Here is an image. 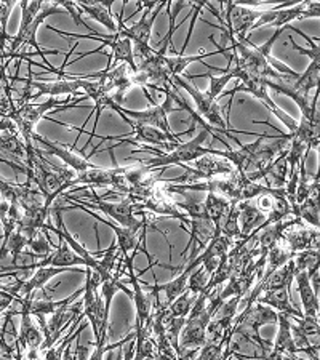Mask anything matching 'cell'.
Returning <instances> with one entry per match:
<instances>
[{"instance_id": "obj_1", "label": "cell", "mask_w": 320, "mask_h": 360, "mask_svg": "<svg viewBox=\"0 0 320 360\" xmlns=\"http://www.w3.org/2000/svg\"><path fill=\"white\" fill-rule=\"evenodd\" d=\"M63 197L68 202H75L87 208L91 207L95 208V210H101L104 214H108L113 221L122 226V228H128L139 232L146 224L153 226L154 221V219H149V212H144L139 203H135L133 200L127 199V197L120 202L103 200L95 194H84V197L63 194Z\"/></svg>"}, {"instance_id": "obj_2", "label": "cell", "mask_w": 320, "mask_h": 360, "mask_svg": "<svg viewBox=\"0 0 320 360\" xmlns=\"http://www.w3.org/2000/svg\"><path fill=\"white\" fill-rule=\"evenodd\" d=\"M124 7L125 4L122 5V10L119 13V25H117V32L122 37H127L132 40L133 44V55H135L136 60H143L149 55L154 53V49L149 45L151 40V32H153V26L155 22L157 15L160 13L162 8L167 7V2H139L138 7L144 8L141 20L130 27H125V22L122 20V15H124Z\"/></svg>"}, {"instance_id": "obj_3", "label": "cell", "mask_w": 320, "mask_h": 360, "mask_svg": "<svg viewBox=\"0 0 320 360\" xmlns=\"http://www.w3.org/2000/svg\"><path fill=\"white\" fill-rule=\"evenodd\" d=\"M208 136H212L210 133H208L207 130H202L199 135H197L196 138H192L191 141L178 144L177 148L168 150V153L143 146L141 150H148V153L154 154L153 159L144 160L143 164L149 167L151 170H160V168H167L170 165H183V164H186V162H194L197 159L203 158V155H218L219 158V150L203 146V143L207 141Z\"/></svg>"}, {"instance_id": "obj_4", "label": "cell", "mask_w": 320, "mask_h": 360, "mask_svg": "<svg viewBox=\"0 0 320 360\" xmlns=\"http://www.w3.org/2000/svg\"><path fill=\"white\" fill-rule=\"evenodd\" d=\"M89 96L79 98L74 103L68 104L71 98H66V100H58V98H49L45 103L40 104H32L27 103L23 108L15 109L13 112L10 114V119L16 124V129H18L20 136L25 141V146H32L34 143V136H36V127L40 120L45 117V114L49 111H53V109H58V111H66V109L71 108H77L79 103H82L87 100Z\"/></svg>"}, {"instance_id": "obj_5", "label": "cell", "mask_w": 320, "mask_h": 360, "mask_svg": "<svg viewBox=\"0 0 320 360\" xmlns=\"http://www.w3.org/2000/svg\"><path fill=\"white\" fill-rule=\"evenodd\" d=\"M71 203L72 208H79V210H82L85 213H89L90 217H93L96 219V221H101L106 226H109L110 229L114 231L115 234V242H117V247H119V252L124 255V261H125V266H127V272L130 277H135V266H133V258L136 257V253L141 250L143 253L148 255V258H151L149 252L144 247V242H146V234H148V228H153L151 224H146L144 228L141 229V237H139L138 240V231H133V229H128V228H122V226L114 224L113 221H109V219H104L101 217H98L95 212H91L90 208H87L84 205H79V203L75 202H69Z\"/></svg>"}, {"instance_id": "obj_6", "label": "cell", "mask_w": 320, "mask_h": 360, "mask_svg": "<svg viewBox=\"0 0 320 360\" xmlns=\"http://www.w3.org/2000/svg\"><path fill=\"white\" fill-rule=\"evenodd\" d=\"M238 80H241V85H236L234 89H232L231 91H224L223 95H231V101H229V108L228 111L231 109V104L234 103V95L237 91H247L250 93V95H253L256 100H260L261 103L264 104V106L269 109L271 114H274L276 117L282 122L285 129L288 130V135H293V133L296 131V129H298V122H296L292 115H288L287 112L283 111V109H281L277 106V104L272 101V98L269 96V91H267V84L264 79H260V77H253V75H250L247 71L243 72L241 77H238Z\"/></svg>"}, {"instance_id": "obj_7", "label": "cell", "mask_w": 320, "mask_h": 360, "mask_svg": "<svg viewBox=\"0 0 320 360\" xmlns=\"http://www.w3.org/2000/svg\"><path fill=\"white\" fill-rule=\"evenodd\" d=\"M172 80H173V84L178 86V89H183L192 98V101H194L197 111H199V115H200V117L205 119L208 125H210V124L217 125L218 130L223 131L226 138L232 139V141L238 144V146H243V144L238 141L236 136L231 135V131L228 130V125H226V122L223 120V115H221V109L218 106L217 100H213V98L208 96L205 91L196 89V86L192 85L188 79L183 77V75L173 77Z\"/></svg>"}, {"instance_id": "obj_8", "label": "cell", "mask_w": 320, "mask_h": 360, "mask_svg": "<svg viewBox=\"0 0 320 360\" xmlns=\"http://www.w3.org/2000/svg\"><path fill=\"white\" fill-rule=\"evenodd\" d=\"M55 31L56 34H60L63 37H69V39H95L103 42V49L109 46L110 51H113V60H109L108 66H117L120 65H127L132 69V72H136V61H135V55H133V44L130 39L122 37L120 34H98L93 32L89 34V36H84V34H75V32H64V31H58L53 26H45Z\"/></svg>"}, {"instance_id": "obj_9", "label": "cell", "mask_w": 320, "mask_h": 360, "mask_svg": "<svg viewBox=\"0 0 320 360\" xmlns=\"http://www.w3.org/2000/svg\"><path fill=\"white\" fill-rule=\"evenodd\" d=\"M106 153L113 155L114 168H101L96 167L93 170H89L85 173H80L77 178L72 181V186L75 184H84L91 186V188H110L115 194H124L127 197L128 194V184L125 181V172L127 167H119L114 158V149H104Z\"/></svg>"}, {"instance_id": "obj_10", "label": "cell", "mask_w": 320, "mask_h": 360, "mask_svg": "<svg viewBox=\"0 0 320 360\" xmlns=\"http://www.w3.org/2000/svg\"><path fill=\"white\" fill-rule=\"evenodd\" d=\"M184 168V175L174 179H167L172 184H192L200 181V179H213L215 176L226 175L229 176L236 172L234 165L229 160L221 159L218 155H203V158L194 160V165H181Z\"/></svg>"}, {"instance_id": "obj_11", "label": "cell", "mask_w": 320, "mask_h": 360, "mask_svg": "<svg viewBox=\"0 0 320 360\" xmlns=\"http://www.w3.org/2000/svg\"><path fill=\"white\" fill-rule=\"evenodd\" d=\"M132 69L127 65H117V66H108L101 72H91L87 75H79L80 79L91 80L95 79L104 90H106L114 103L122 106L125 101V95L128 90L133 86L132 82Z\"/></svg>"}, {"instance_id": "obj_12", "label": "cell", "mask_w": 320, "mask_h": 360, "mask_svg": "<svg viewBox=\"0 0 320 360\" xmlns=\"http://www.w3.org/2000/svg\"><path fill=\"white\" fill-rule=\"evenodd\" d=\"M84 301H79L75 304H66L58 309L53 316L50 317V321L45 323V316H37L39 319V325L42 327L44 332V342L40 346V352H44L50 347H53L56 345L60 335L66 330V327L71 322L77 321V319L84 314Z\"/></svg>"}, {"instance_id": "obj_13", "label": "cell", "mask_w": 320, "mask_h": 360, "mask_svg": "<svg viewBox=\"0 0 320 360\" xmlns=\"http://www.w3.org/2000/svg\"><path fill=\"white\" fill-rule=\"evenodd\" d=\"M173 86V85H172ZM172 86L170 89L164 90L165 93V101L162 104H155V106H151L146 111H132V109L122 108V115H127L133 124H143L154 127V129L167 133V135H173L170 130V124H168V114L174 111H181L177 104H174L172 98Z\"/></svg>"}, {"instance_id": "obj_14", "label": "cell", "mask_w": 320, "mask_h": 360, "mask_svg": "<svg viewBox=\"0 0 320 360\" xmlns=\"http://www.w3.org/2000/svg\"><path fill=\"white\" fill-rule=\"evenodd\" d=\"M133 131L130 135H122V136H100V141H120L110 149H115L120 144H157V146H164L167 149L177 148L178 144H181L179 138L177 135H167V133L154 129V127L143 125V124H135L132 127Z\"/></svg>"}, {"instance_id": "obj_15", "label": "cell", "mask_w": 320, "mask_h": 360, "mask_svg": "<svg viewBox=\"0 0 320 360\" xmlns=\"http://www.w3.org/2000/svg\"><path fill=\"white\" fill-rule=\"evenodd\" d=\"M77 266H84L85 261L79 257L77 253H74L66 242L60 239V247H58L53 253H50L49 257H45L39 261V263L27 264V266H10V268H4L5 272H15V271H37L42 268H66L72 269L77 268Z\"/></svg>"}, {"instance_id": "obj_16", "label": "cell", "mask_w": 320, "mask_h": 360, "mask_svg": "<svg viewBox=\"0 0 320 360\" xmlns=\"http://www.w3.org/2000/svg\"><path fill=\"white\" fill-rule=\"evenodd\" d=\"M0 162L13 167L15 172L29 175L27 150L18 131L0 133Z\"/></svg>"}, {"instance_id": "obj_17", "label": "cell", "mask_w": 320, "mask_h": 360, "mask_svg": "<svg viewBox=\"0 0 320 360\" xmlns=\"http://www.w3.org/2000/svg\"><path fill=\"white\" fill-rule=\"evenodd\" d=\"M79 77V75H77ZM85 95L93 100L95 103V112H96V119H95V124H93V131L90 133V141L91 139L96 136V127H98V122H100L101 114L106 111V109H110V111L117 112L122 119H124L125 124H128L130 127H133L135 124L127 117V115H122V106H119L117 103H114L113 98H110L109 93L103 89V86L96 82V80H87L84 79V89Z\"/></svg>"}, {"instance_id": "obj_18", "label": "cell", "mask_w": 320, "mask_h": 360, "mask_svg": "<svg viewBox=\"0 0 320 360\" xmlns=\"http://www.w3.org/2000/svg\"><path fill=\"white\" fill-rule=\"evenodd\" d=\"M68 271H77V269L75 268H72V269H66V268L37 269L36 274H34L31 278H27V281H25V278H18V281L15 282V285L5 287V293L13 296L15 300L27 298V296L36 293L37 290H44L45 283H49L55 276L63 274V272H68Z\"/></svg>"}, {"instance_id": "obj_19", "label": "cell", "mask_w": 320, "mask_h": 360, "mask_svg": "<svg viewBox=\"0 0 320 360\" xmlns=\"http://www.w3.org/2000/svg\"><path fill=\"white\" fill-rule=\"evenodd\" d=\"M16 80H23V82L31 85V89L37 90V93L31 100H37L42 95H49L50 98H58L63 95H79V90L84 89V79L77 77V75H71L69 79L55 80V82H39V80H32L31 77Z\"/></svg>"}, {"instance_id": "obj_20", "label": "cell", "mask_w": 320, "mask_h": 360, "mask_svg": "<svg viewBox=\"0 0 320 360\" xmlns=\"http://www.w3.org/2000/svg\"><path fill=\"white\" fill-rule=\"evenodd\" d=\"M191 228V239L186 245V250L181 253V257H184L186 252L191 250V257L188 258L189 261H194L197 258V255H200L203 252V248L208 245V242L213 239L215 232V224L210 221V219H189L188 224Z\"/></svg>"}, {"instance_id": "obj_21", "label": "cell", "mask_w": 320, "mask_h": 360, "mask_svg": "<svg viewBox=\"0 0 320 360\" xmlns=\"http://www.w3.org/2000/svg\"><path fill=\"white\" fill-rule=\"evenodd\" d=\"M159 264V261H154V263H151L148 266V269L154 268V266ZM148 269L144 271H139V274H136L135 277H130L128 278V283H132L133 287V304L136 307V319H135V323L138 325H146L153 322V314H154V303L151 301V296L153 295H148L143 292L141 288V282H139V276L143 274V272H146Z\"/></svg>"}, {"instance_id": "obj_22", "label": "cell", "mask_w": 320, "mask_h": 360, "mask_svg": "<svg viewBox=\"0 0 320 360\" xmlns=\"http://www.w3.org/2000/svg\"><path fill=\"white\" fill-rule=\"evenodd\" d=\"M34 141L42 143L44 146L49 149V153L56 155V158H60L64 162V165L71 168V170L77 173V175H80V173L89 172V170H93V168H96V165L90 164V160L84 158V155L75 154V153H72V150H69L64 146H61V144H56L53 141H50L49 138L37 135V133H36V136H34Z\"/></svg>"}, {"instance_id": "obj_23", "label": "cell", "mask_w": 320, "mask_h": 360, "mask_svg": "<svg viewBox=\"0 0 320 360\" xmlns=\"http://www.w3.org/2000/svg\"><path fill=\"white\" fill-rule=\"evenodd\" d=\"M295 281V261H288L281 269L276 271L267 281H258L250 295H253L255 300H258L263 293L277 292L282 288H292V282Z\"/></svg>"}, {"instance_id": "obj_24", "label": "cell", "mask_w": 320, "mask_h": 360, "mask_svg": "<svg viewBox=\"0 0 320 360\" xmlns=\"http://www.w3.org/2000/svg\"><path fill=\"white\" fill-rule=\"evenodd\" d=\"M293 207V217L305 219L314 229L320 231V179H312V193L307 199Z\"/></svg>"}, {"instance_id": "obj_25", "label": "cell", "mask_w": 320, "mask_h": 360, "mask_svg": "<svg viewBox=\"0 0 320 360\" xmlns=\"http://www.w3.org/2000/svg\"><path fill=\"white\" fill-rule=\"evenodd\" d=\"M49 213H50V208L45 205L23 212L21 221L18 224V231L29 242L34 240L37 237V234H40V232L45 229L46 219H49Z\"/></svg>"}, {"instance_id": "obj_26", "label": "cell", "mask_w": 320, "mask_h": 360, "mask_svg": "<svg viewBox=\"0 0 320 360\" xmlns=\"http://www.w3.org/2000/svg\"><path fill=\"white\" fill-rule=\"evenodd\" d=\"M256 303L269 306L276 312H279V314H287L293 319L305 317L301 309H296V307L292 304V301H290V288H282V290H277V292L263 293L258 300H256Z\"/></svg>"}, {"instance_id": "obj_27", "label": "cell", "mask_w": 320, "mask_h": 360, "mask_svg": "<svg viewBox=\"0 0 320 360\" xmlns=\"http://www.w3.org/2000/svg\"><path fill=\"white\" fill-rule=\"evenodd\" d=\"M293 253L305 252V250L320 248V231L314 229H300V231H287L282 240Z\"/></svg>"}, {"instance_id": "obj_28", "label": "cell", "mask_w": 320, "mask_h": 360, "mask_svg": "<svg viewBox=\"0 0 320 360\" xmlns=\"http://www.w3.org/2000/svg\"><path fill=\"white\" fill-rule=\"evenodd\" d=\"M288 179V149L285 148L269 167L264 168L263 181L267 188L283 189Z\"/></svg>"}, {"instance_id": "obj_29", "label": "cell", "mask_w": 320, "mask_h": 360, "mask_svg": "<svg viewBox=\"0 0 320 360\" xmlns=\"http://www.w3.org/2000/svg\"><path fill=\"white\" fill-rule=\"evenodd\" d=\"M295 281L298 283L302 314H305V317H317L320 303L316 292H314L311 277L307 276V272H295Z\"/></svg>"}, {"instance_id": "obj_30", "label": "cell", "mask_w": 320, "mask_h": 360, "mask_svg": "<svg viewBox=\"0 0 320 360\" xmlns=\"http://www.w3.org/2000/svg\"><path fill=\"white\" fill-rule=\"evenodd\" d=\"M79 11H84L87 16L91 20H95L108 27L113 34H117V25L113 20V15H110V7H113V2H95V4H87V2H75Z\"/></svg>"}, {"instance_id": "obj_31", "label": "cell", "mask_w": 320, "mask_h": 360, "mask_svg": "<svg viewBox=\"0 0 320 360\" xmlns=\"http://www.w3.org/2000/svg\"><path fill=\"white\" fill-rule=\"evenodd\" d=\"M277 325H279V332H277L274 347H272V352L274 354H298V349H296V345L293 340L290 316L279 314Z\"/></svg>"}, {"instance_id": "obj_32", "label": "cell", "mask_w": 320, "mask_h": 360, "mask_svg": "<svg viewBox=\"0 0 320 360\" xmlns=\"http://www.w3.org/2000/svg\"><path fill=\"white\" fill-rule=\"evenodd\" d=\"M20 341L21 347L27 349H40L44 342V335L40 330L32 323V316L27 312H21V328H20Z\"/></svg>"}, {"instance_id": "obj_33", "label": "cell", "mask_w": 320, "mask_h": 360, "mask_svg": "<svg viewBox=\"0 0 320 360\" xmlns=\"http://www.w3.org/2000/svg\"><path fill=\"white\" fill-rule=\"evenodd\" d=\"M203 203H205L208 219H210V221L215 224V229H217V232H221V226H223L224 218L228 217V213H229L231 200H228L226 197L218 195V194H207Z\"/></svg>"}, {"instance_id": "obj_34", "label": "cell", "mask_w": 320, "mask_h": 360, "mask_svg": "<svg viewBox=\"0 0 320 360\" xmlns=\"http://www.w3.org/2000/svg\"><path fill=\"white\" fill-rule=\"evenodd\" d=\"M237 207L242 237L250 236L256 229V226L260 228V226L266 221V214L263 212H260L256 205H252L250 202H241Z\"/></svg>"}, {"instance_id": "obj_35", "label": "cell", "mask_w": 320, "mask_h": 360, "mask_svg": "<svg viewBox=\"0 0 320 360\" xmlns=\"http://www.w3.org/2000/svg\"><path fill=\"white\" fill-rule=\"evenodd\" d=\"M295 255L292 250H290L287 245H283L281 242L277 247H274L271 250L269 253H267V258H266V269H264V274L261 277V281H267L272 274H274L276 271H279L288 263V261H292L295 258Z\"/></svg>"}, {"instance_id": "obj_36", "label": "cell", "mask_w": 320, "mask_h": 360, "mask_svg": "<svg viewBox=\"0 0 320 360\" xmlns=\"http://www.w3.org/2000/svg\"><path fill=\"white\" fill-rule=\"evenodd\" d=\"M218 51H202V53L199 55H194V56H186V55H167L164 56V63L167 66V71L168 74H170V77H178V75H181L186 68H188L189 65H192V63H197V61H202L203 58H208V56H213L217 55Z\"/></svg>"}, {"instance_id": "obj_37", "label": "cell", "mask_w": 320, "mask_h": 360, "mask_svg": "<svg viewBox=\"0 0 320 360\" xmlns=\"http://www.w3.org/2000/svg\"><path fill=\"white\" fill-rule=\"evenodd\" d=\"M186 7H191V2H167V15H168V31L164 36V39L160 40L159 44V50H155V53L159 56H167V50L172 46V37L174 31H177V15Z\"/></svg>"}, {"instance_id": "obj_38", "label": "cell", "mask_w": 320, "mask_h": 360, "mask_svg": "<svg viewBox=\"0 0 320 360\" xmlns=\"http://www.w3.org/2000/svg\"><path fill=\"white\" fill-rule=\"evenodd\" d=\"M295 272H307V276L311 277L320 271V248L314 250H305V252H300L295 255Z\"/></svg>"}, {"instance_id": "obj_39", "label": "cell", "mask_w": 320, "mask_h": 360, "mask_svg": "<svg viewBox=\"0 0 320 360\" xmlns=\"http://www.w3.org/2000/svg\"><path fill=\"white\" fill-rule=\"evenodd\" d=\"M192 274L191 271L184 269L181 274H179L177 278H173L168 283H164V285H160V283H157L154 285L157 290H162V292H165L167 296V306H170L174 300L178 298V296H181L186 290H188V278Z\"/></svg>"}, {"instance_id": "obj_40", "label": "cell", "mask_w": 320, "mask_h": 360, "mask_svg": "<svg viewBox=\"0 0 320 360\" xmlns=\"http://www.w3.org/2000/svg\"><path fill=\"white\" fill-rule=\"evenodd\" d=\"M197 298H199V295L189 292V290H186V292L178 296L177 300L173 301V303L167 307V317H183V319H188V316L191 314L192 307H194Z\"/></svg>"}, {"instance_id": "obj_41", "label": "cell", "mask_w": 320, "mask_h": 360, "mask_svg": "<svg viewBox=\"0 0 320 360\" xmlns=\"http://www.w3.org/2000/svg\"><path fill=\"white\" fill-rule=\"evenodd\" d=\"M231 336H232V327L223 335V338H219V340L208 338L205 346L200 349L197 360H218L221 357V354H223L226 345H228Z\"/></svg>"}, {"instance_id": "obj_42", "label": "cell", "mask_w": 320, "mask_h": 360, "mask_svg": "<svg viewBox=\"0 0 320 360\" xmlns=\"http://www.w3.org/2000/svg\"><path fill=\"white\" fill-rule=\"evenodd\" d=\"M238 203L231 202V208L228 217L224 218L223 226H221V234L229 237L232 240H241L243 239L241 226H238Z\"/></svg>"}, {"instance_id": "obj_43", "label": "cell", "mask_w": 320, "mask_h": 360, "mask_svg": "<svg viewBox=\"0 0 320 360\" xmlns=\"http://www.w3.org/2000/svg\"><path fill=\"white\" fill-rule=\"evenodd\" d=\"M27 243H29V240L21 234L18 229H16L13 234L10 236L7 245H4L2 248H0V259H2L7 253H11V257H13V266H16L20 255L25 252V247H27Z\"/></svg>"}, {"instance_id": "obj_44", "label": "cell", "mask_w": 320, "mask_h": 360, "mask_svg": "<svg viewBox=\"0 0 320 360\" xmlns=\"http://www.w3.org/2000/svg\"><path fill=\"white\" fill-rule=\"evenodd\" d=\"M207 77H210V86H208V90L205 91L208 96L213 98V100H218V98L223 95V90L224 86L228 85L232 79H236V71H234V66L231 65L226 71H223V75H219V77H212L210 74H205Z\"/></svg>"}, {"instance_id": "obj_45", "label": "cell", "mask_w": 320, "mask_h": 360, "mask_svg": "<svg viewBox=\"0 0 320 360\" xmlns=\"http://www.w3.org/2000/svg\"><path fill=\"white\" fill-rule=\"evenodd\" d=\"M290 29H293V31H296L300 34V36L302 37V39H306L307 40V44H309V49H302V46H300V45H296L295 44V40L292 39V37H288V40H290V44H292V46L293 49L298 51V53H301V55H306V56H309V60H311V63H316V65H320V39H316L317 40V44L314 42V39L311 37V36H307V34H305L301 31V29H298V27H293V26H288Z\"/></svg>"}, {"instance_id": "obj_46", "label": "cell", "mask_w": 320, "mask_h": 360, "mask_svg": "<svg viewBox=\"0 0 320 360\" xmlns=\"http://www.w3.org/2000/svg\"><path fill=\"white\" fill-rule=\"evenodd\" d=\"M15 5L16 2H0V55H2V58L7 53V44L10 40V36L7 34V25Z\"/></svg>"}, {"instance_id": "obj_47", "label": "cell", "mask_w": 320, "mask_h": 360, "mask_svg": "<svg viewBox=\"0 0 320 360\" xmlns=\"http://www.w3.org/2000/svg\"><path fill=\"white\" fill-rule=\"evenodd\" d=\"M186 322H188V319H183V317H167L165 316V333L168 336V340H170L174 352L178 354L179 351V336H181V332L184 328Z\"/></svg>"}, {"instance_id": "obj_48", "label": "cell", "mask_w": 320, "mask_h": 360, "mask_svg": "<svg viewBox=\"0 0 320 360\" xmlns=\"http://www.w3.org/2000/svg\"><path fill=\"white\" fill-rule=\"evenodd\" d=\"M20 7H21V25H20L18 32H23L26 31L27 26L37 18V15L44 7V2H20Z\"/></svg>"}, {"instance_id": "obj_49", "label": "cell", "mask_w": 320, "mask_h": 360, "mask_svg": "<svg viewBox=\"0 0 320 360\" xmlns=\"http://www.w3.org/2000/svg\"><path fill=\"white\" fill-rule=\"evenodd\" d=\"M208 281H210V274H208L203 266H199V269L192 272L188 278V290L196 295H200L205 292Z\"/></svg>"}, {"instance_id": "obj_50", "label": "cell", "mask_w": 320, "mask_h": 360, "mask_svg": "<svg viewBox=\"0 0 320 360\" xmlns=\"http://www.w3.org/2000/svg\"><path fill=\"white\" fill-rule=\"evenodd\" d=\"M51 245H53V243H51L49 236H45L44 231L40 232V234H37L36 239L27 243V247L32 248L34 257H37V258H45V257H49L50 253H53L51 252Z\"/></svg>"}, {"instance_id": "obj_51", "label": "cell", "mask_w": 320, "mask_h": 360, "mask_svg": "<svg viewBox=\"0 0 320 360\" xmlns=\"http://www.w3.org/2000/svg\"><path fill=\"white\" fill-rule=\"evenodd\" d=\"M279 195H274V194H261L256 197V208H258L260 212H263L266 217L269 214L272 210H274L276 207V199Z\"/></svg>"}, {"instance_id": "obj_52", "label": "cell", "mask_w": 320, "mask_h": 360, "mask_svg": "<svg viewBox=\"0 0 320 360\" xmlns=\"http://www.w3.org/2000/svg\"><path fill=\"white\" fill-rule=\"evenodd\" d=\"M58 5H60V7L63 8V10H66L69 15L72 16V20L75 21V25L77 26H85V27H89V29H91L90 26H87L85 22H84V20L80 18V11H79V8H77V5H75V2H66V0H63V2H56Z\"/></svg>"}, {"instance_id": "obj_53", "label": "cell", "mask_w": 320, "mask_h": 360, "mask_svg": "<svg viewBox=\"0 0 320 360\" xmlns=\"http://www.w3.org/2000/svg\"><path fill=\"white\" fill-rule=\"evenodd\" d=\"M307 18H320V2H306L300 20Z\"/></svg>"}, {"instance_id": "obj_54", "label": "cell", "mask_w": 320, "mask_h": 360, "mask_svg": "<svg viewBox=\"0 0 320 360\" xmlns=\"http://www.w3.org/2000/svg\"><path fill=\"white\" fill-rule=\"evenodd\" d=\"M202 347H192V349H179L177 360H197Z\"/></svg>"}, {"instance_id": "obj_55", "label": "cell", "mask_w": 320, "mask_h": 360, "mask_svg": "<svg viewBox=\"0 0 320 360\" xmlns=\"http://www.w3.org/2000/svg\"><path fill=\"white\" fill-rule=\"evenodd\" d=\"M74 360H90V347H87L80 341V335L77 336V349H75Z\"/></svg>"}, {"instance_id": "obj_56", "label": "cell", "mask_w": 320, "mask_h": 360, "mask_svg": "<svg viewBox=\"0 0 320 360\" xmlns=\"http://www.w3.org/2000/svg\"><path fill=\"white\" fill-rule=\"evenodd\" d=\"M316 150H317V158H319V167H317L316 178H314V179H320V143H319V146L316 148Z\"/></svg>"}, {"instance_id": "obj_57", "label": "cell", "mask_w": 320, "mask_h": 360, "mask_svg": "<svg viewBox=\"0 0 320 360\" xmlns=\"http://www.w3.org/2000/svg\"><path fill=\"white\" fill-rule=\"evenodd\" d=\"M113 360H124V352H122V346L117 347V352H115V356Z\"/></svg>"}, {"instance_id": "obj_58", "label": "cell", "mask_w": 320, "mask_h": 360, "mask_svg": "<svg viewBox=\"0 0 320 360\" xmlns=\"http://www.w3.org/2000/svg\"><path fill=\"white\" fill-rule=\"evenodd\" d=\"M153 360H173V359H170V357H168V356H165V354H160V352H157V356H155Z\"/></svg>"}, {"instance_id": "obj_59", "label": "cell", "mask_w": 320, "mask_h": 360, "mask_svg": "<svg viewBox=\"0 0 320 360\" xmlns=\"http://www.w3.org/2000/svg\"><path fill=\"white\" fill-rule=\"evenodd\" d=\"M264 360H267V359H264Z\"/></svg>"}]
</instances>
